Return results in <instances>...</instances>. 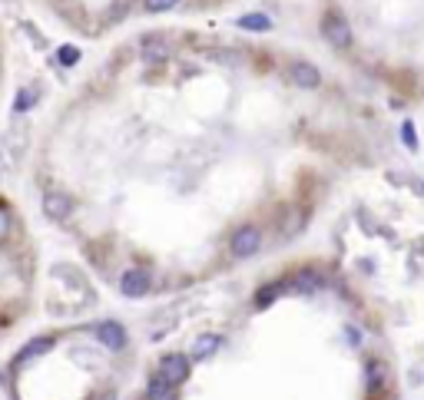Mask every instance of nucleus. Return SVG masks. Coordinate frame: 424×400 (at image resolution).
Returning a JSON list of instances; mask_svg holds the SVG:
<instances>
[{
  "mask_svg": "<svg viewBox=\"0 0 424 400\" xmlns=\"http://www.w3.org/2000/svg\"><path fill=\"white\" fill-rule=\"evenodd\" d=\"M186 374H189V361H186V354H166L163 361H159V374L156 377L166 380L169 387H176V384H183Z\"/></svg>",
  "mask_w": 424,
  "mask_h": 400,
  "instance_id": "f257e3e1",
  "label": "nucleus"
},
{
  "mask_svg": "<svg viewBox=\"0 0 424 400\" xmlns=\"http://www.w3.org/2000/svg\"><path fill=\"white\" fill-rule=\"evenodd\" d=\"M259 245H262V232L255 225H246L232 235V255H236V258H249V255H255Z\"/></svg>",
  "mask_w": 424,
  "mask_h": 400,
  "instance_id": "f03ea898",
  "label": "nucleus"
},
{
  "mask_svg": "<svg viewBox=\"0 0 424 400\" xmlns=\"http://www.w3.org/2000/svg\"><path fill=\"white\" fill-rule=\"evenodd\" d=\"M322 30H325L332 46H349L351 44V27H349V20L338 17V13H328L325 23H322Z\"/></svg>",
  "mask_w": 424,
  "mask_h": 400,
  "instance_id": "7ed1b4c3",
  "label": "nucleus"
},
{
  "mask_svg": "<svg viewBox=\"0 0 424 400\" xmlns=\"http://www.w3.org/2000/svg\"><path fill=\"white\" fill-rule=\"evenodd\" d=\"M150 271H143V268H130L126 275L120 278V292L126 294V298H143V294L150 292Z\"/></svg>",
  "mask_w": 424,
  "mask_h": 400,
  "instance_id": "20e7f679",
  "label": "nucleus"
},
{
  "mask_svg": "<svg viewBox=\"0 0 424 400\" xmlns=\"http://www.w3.org/2000/svg\"><path fill=\"white\" fill-rule=\"evenodd\" d=\"M44 212L54 218V222H60V218H66L73 212V202H70V195H63V192H47L44 195Z\"/></svg>",
  "mask_w": 424,
  "mask_h": 400,
  "instance_id": "39448f33",
  "label": "nucleus"
},
{
  "mask_svg": "<svg viewBox=\"0 0 424 400\" xmlns=\"http://www.w3.org/2000/svg\"><path fill=\"white\" fill-rule=\"evenodd\" d=\"M97 337L109 347V351H120V347L126 344V331H123V325H116V321H103V325H97Z\"/></svg>",
  "mask_w": 424,
  "mask_h": 400,
  "instance_id": "423d86ee",
  "label": "nucleus"
},
{
  "mask_svg": "<svg viewBox=\"0 0 424 400\" xmlns=\"http://www.w3.org/2000/svg\"><path fill=\"white\" fill-rule=\"evenodd\" d=\"M292 83L302 89H315L322 83V73H318L312 63H295L292 66Z\"/></svg>",
  "mask_w": 424,
  "mask_h": 400,
  "instance_id": "0eeeda50",
  "label": "nucleus"
},
{
  "mask_svg": "<svg viewBox=\"0 0 424 400\" xmlns=\"http://www.w3.org/2000/svg\"><path fill=\"white\" fill-rule=\"evenodd\" d=\"M292 288L295 292H302V294L318 292V288H322V275H318V271H298V275L292 278Z\"/></svg>",
  "mask_w": 424,
  "mask_h": 400,
  "instance_id": "6e6552de",
  "label": "nucleus"
},
{
  "mask_svg": "<svg viewBox=\"0 0 424 400\" xmlns=\"http://www.w3.org/2000/svg\"><path fill=\"white\" fill-rule=\"evenodd\" d=\"M143 56H146V63L166 60V56H169V46L159 44V40H146V44H143Z\"/></svg>",
  "mask_w": 424,
  "mask_h": 400,
  "instance_id": "1a4fd4ad",
  "label": "nucleus"
},
{
  "mask_svg": "<svg viewBox=\"0 0 424 400\" xmlns=\"http://www.w3.org/2000/svg\"><path fill=\"white\" fill-rule=\"evenodd\" d=\"M239 27L242 30H269L272 20H269L265 13H246V17H239Z\"/></svg>",
  "mask_w": 424,
  "mask_h": 400,
  "instance_id": "9d476101",
  "label": "nucleus"
},
{
  "mask_svg": "<svg viewBox=\"0 0 424 400\" xmlns=\"http://www.w3.org/2000/svg\"><path fill=\"white\" fill-rule=\"evenodd\" d=\"M146 397H150V400H173V387H169L166 380L152 377L150 387H146Z\"/></svg>",
  "mask_w": 424,
  "mask_h": 400,
  "instance_id": "9b49d317",
  "label": "nucleus"
},
{
  "mask_svg": "<svg viewBox=\"0 0 424 400\" xmlns=\"http://www.w3.org/2000/svg\"><path fill=\"white\" fill-rule=\"evenodd\" d=\"M47 347H50V337H37V341H30V344L17 354V364H23V361H30V357H37V354H44Z\"/></svg>",
  "mask_w": 424,
  "mask_h": 400,
  "instance_id": "f8f14e48",
  "label": "nucleus"
},
{
  "mask_svg": "<svg viewBox=\"0 0 424 400\" xmlns=\"http://www.w3.org/2000/svg\"><path fill=\"white\" fill-rule=\"evenodd\" d=\"M216 347H219V337H216V335H202V337L196 341V347H193V354H196V357H206V354H212Z\"/></svg>",
  "mask_w": 424,
  "mask_h": 400,
  "instance_id": "ddd939ff",
  "label": "nucleus"
},
{
  "mask_svg": "<svg viewBox=\"0 0 424 400\" xmlns=\"http://www.w3.org/2000/svg\"><path fill=\"white\" fill-rule=\"evenodd\" d=\"M279 292H282V285H269V288H262V292L255 294V304H259V308H265V304L272 301Z\"/></svg>",
  "mask_w": 424,
  "mask_h": 400,
  "instance_id": "4468645a",
  "label": "nucleus"
},
{
  "mask_svg": "<svg viewBox=\"0 0 424 400\" xmlns=\"http://www.w3.org/2000/svg\"><path fill=\"white\" fill-rule=\"evenodd\" d=\"M179 0H143V7L150 13H159V11H169V7H176Z\"/></svg>",
  "mask_w": 424,
  "mask_h": 400,
  "instance_id": "2eb2a0df",
  "label": "nucleus"
},
{
  "mask_svg": "<svg viewBox=\"0 0 424 400\" xmlns=\"http://www.w3.org/2000/svg\"><path fill=\"white\" fill-rule=\"evenodd\" d=\"M56 60H60V63H76V60H80V50H76V46H60V54H56Z\"/></svg>",
  "mask_w": 424,
  "mask_h": 400,
  "instance_id": "dca6fc26",
  "label": "nucleus"
},
{
  "mask_svg": "<svg viewBox=\"0 0 424 400\" xmlns=\"http://www.w3.org/2000/svg\"><path fill=\"white\" fill-rule=\"evenodd\" d=\"M212 60H222L226 66H232V63H239V54H232V50H212Z\"/></svg>",
  "mask_w": 424,
  "mask_h": 400,
  "instance_id": "f3484780",
  "label": "nucleus"
},
{
  "mask_svg": "<svg viewBox=\"0 0 424 400\" xmlns=\"http://www.w3.org/2000/svg\"><path fill=\"white\" fill-rule=\"evenodd\" d=\"M33 99H37V93H30V89H23L20 96H17V103H13V113H23V109L30 106Z\"/></svg>",
  "mask_w": 424,
  "mask_h": 400,
  "instance_id": "a211bd4d",
  "label": "nucleus"
},
{
  "mask_svg": "<svg viewBox=\"0 0 424 400\" xmlns=\"http://www.w3.org/2000/svg\"><path fill=\"white\" fill-rule=\"evenodd\" d=\"M401 136H404V146H408V149H414V146H418V139H414V126H411V123H404V126H401Z\"/></svg>",
  "mask_w": 424,
  "mask_h": 400,
  "instance_id": "6ab92c4d",
  "label": "nucleus"
},
{
  "mask_svg": "<svg viewBox=\"0 0 424 400\" xmlns=\"http://www.w3.org/2000/svg\"><path fill=\"white\" fill-rule=\"evenodd\" d=\"M7 235H11V215L0 208V238H7Z\"/></svg>",
  "mask_w": 424,
  "mask_h": 400,
  "instance_id": "aec40b11",
  "label": "nucleus"
}]
</instances>
